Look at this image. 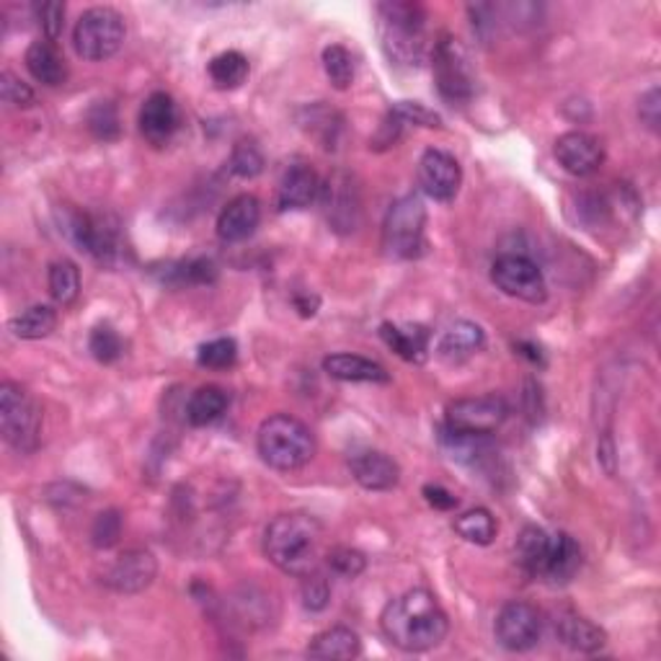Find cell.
Segmentation results:
<instances>
[{"label":"cell","instance_id":"52a82bcc","mask_svg":"<svg viewBox=\"0 0 661 661\" xmlns=\"http://www.w3.org/2000/svg\"><path fill=\"white\" fill-rule=\"evenodd\" d=\"M127 36L124 19L109 6L88 9L73 29L75 52L88 63H104L122 50Z\"/></svg>","mask_w":661,"mask_h":661},{"label":"cell","instance_id":"1f68e13d","mask_svg":"<svg viewBox=\"0 0 661 661\" xmlns=\"http://www.w3.org/2000/svg\"><path fill=\"white\" fill-rule=\"evenodd\" d=\"M47 284H50V295L57 305H73L80 295L78 267H75L73 261H67V259L55 261V264L50 267Z\"/></svg>","mask_w":661,"mask_h":661},{"label":"cell","instance_id":"4316f807","mask_svg":"<svg viewBox=\"0 0 661 661\" xmlns=\"http://www.w3.org/2000/svg\"><path fill=\"white\" fill-rule=\"evenodd\" d=\"M362 653V641L355 630L349 628H328L318 633L307 646V657L336 661V659H357Z\"/></svg>","mask_w":661,"mask_h":661},{"label":"cell","instance_id":"2e32d148","mask_svg":"<svg viewBox=\"0 0 661 661\" xmlns=\"http://www.w3.org/2000/svg\"><path fill=\"white\" fill-rule=\"evenodd\" d=\"M323 209H326L328 225L339 232H351L359 223V192L351 176L334 174L321 186Z\"/></svg>","mask_w":661,"mask_h":661},{"label":"cell","instance_id":"5b68a950","mask_svg":"<svg viewBox=\"0 0 661 661\" xmlns=\"http://www.w3.org/2000/svg\"><path fill=\"white\" fill-rule=\"evenodd\" d=\"M257 447L269 468L288 473L313 460L315 437L300 419L290 413H274L259 426Z\"/></svg>","mask_w":661,"mask_h":661},{"label":"cell","instance_id":"484cf974","mask_svg":"<svg viewBox=\"0 0 661 661\" xmlns=\"http://www.w3.org/2000/svg\"><path fill=\"white\" fill-rule=\"evenodd\" d=\"M380 336L405 362H424L426 351H430V330L424 326H393V323H382Z\"/></svg>","mask_w":661,"mask_h":661},{"label":"cell","instance_id":"7dc6e473","mask_svg":"<svg viewBox=\"0 0 661 661\" xmlns=\"http://www.w3.org/2000/svg\"><path fill=\"white\" fill-rule=\"evenodd\" d=\"M424 499L430 501L434 509H442V512H449V509L457 507V499L453 494L447 491V488L442 486H424Z\"/></svg>","mask_w":661,"mask_h":661},{"label":"cell","instance_id":"f1b7e54d","mask_svg":"<svg viewBox=\"0 0 661 661\" xmlns=\"http://www.w3.org/2000/svg\"><path fill=\"white\" fill-rule=\"evenodd\" d=\"M225 409H228V393L217 386H202L186 403V419L192 426H207L217 422Z\"/></svg>","mask_w":661,"mask_h":661},{"label":"cell","instance_id":"4dcf8cb0","mask_svg":"<svg viewBox=\"0 0 661 661\" xmlns=\"http://www.w3.org/2000/svg\"><path fill=\"white\" fill-rule=\"evenodd\" d=\"M57 328V313L50 305H32L24 313H19L11 321V330L17 339L24 342H36L47 339L52 330Z\"/></svg>","mask_w":661,"mask_h":661},{"label":"cell","instance_id":"ee69618b","mask_svg":"<svg viewBox=\"0 0 661 661\" xmlns=\"http://www.w3.org/2000/svg\"><path fill=\"white\" fill-rule=\"evenodd\" d=\"M0 96H3L6 104H11V107H19V109H26L34 104L32 88H29L24 80H19L11 71L0 73Z\"/></svg>","mask_w":661,"mask_h":661},{"label":"cell","instance_id":"74e56055","mask_svg":"<svg viewBox=\"0 0 661 661\" xmlns=\"http://www.w3.org/2000/svg\"><path fill=\"white\" fill-rule=\"evenodd\" d=\"M238 359V347L232 339H213L202 344L197 351V362L207 370H228L236 365Z\"/></svg>","mask_w":661,"mask_h":661},{"label":"cell","instance_id":"ab89813d","mask_svg":"<svg viewBox=\"0 0 661 661\" xmlns=\"http://www.w3.org/2000/svg\"><path fill=\"white\" fill-rule=\"evenodd\" d=\"M119 538H122V514L117 509H107V512L96 514L94 528H91V540L96 548H107L117 545Z\"/></svg>","mask_w":661,"mask_h":661},{"label":"cell","instance_id":"836d02e7","mask_svg":"<svg viewBox=\"0 0 661 661\" xmlns=\"http://www.w3.org/2000/svg\"><path fill=\"white\" fill-rule=\"evenodd\" d=\"M323 71H326L328 80L334 83V88L339 91H347L355 80V59H351V52L342 44H328L323 50Z\"/></svg>","mask_w":661,"mask_h":661},{"label":"cell","instance_id":"cb8c5ba5","mask_svg":"<svg viewBox=\"0 0 661 661\" xmlns=\"http://www.w3.org/2000/svg\"><path fill=\"white\" fill-rule=\"evenodd\" d=\"M26 67L32 73L34 80H40L42 86L57 88L67 80V65L63 52L55 47V42L40 40L32 42L26 50Z\"/></svg>","mask_w":661,"mask_h":661},{"label":"cell","instance_id":"9a60e30c","mask_svg":"<svg viewBox=\"0 0 661 661\" xmlns=\"http://www.w3.org/2000/svg\"><path fill=\"white\" fill-rule=\"evenodd\" d=\"M555 158L571 176H592L605 163V148L589 132H566L555 140Z\"/></svg>","mask_w":661,"mask_h":661},{"label":"cell","instance_id":"3957f363","mask_svg":"<svg viewBox=\"0 0 661 661\" xmlns=\"http://www.w3.org/2000/svg\"><path fill=\"white\" fill-rule=\"evenodd\" d=\"M378 34L390 63L416 67L430 55L426 11L419 3L388 0L378 6Z\"/></svg>","mask_w":661,"mask_h":661},{"label":"cell","instance_id":"5bb4252c","mask_svg":"<svg viewBox=\"0 0 661 661\" xmlns=\"http://www.w3.org/2000/svg\"><path fill=\"white\" fill-rule=\"evenodd\" d=\"M419 186L434 202H453L463 186V169L457 158L440 148L424 150L419 161Z\"/></svg>","mask_w":661,"mask_h":661},{"label":"cell","instance_id":"83f0119b","mask_svg":"<svg viewBox=\"0 0 661 661\" xmlns=\"http://www.w3.org/2000/svg\"><path fill=\"white\" fill-rule=\"evenodd\" d=\"M300 124H303L323 148L334 150L336 142H339L344 119L339 111L323 107V104H313V107H305L300 111Z\"/></svg>","mask_w":661,"mask_h":661},{"label":"cell","instance_id":"7a4b0ae2","mask_svg":"<svg viewBox=\"0 0 661 661\" xmlns=\"http://www.w3.org/2000/svg\"><path fill=\"white\" fill-rule=\"evenodd\" d=\"M264 553L277 568L290 576H307L318 571L323 555V528L311 514H280L264 532Z\"/></svg>","mask_w":661,"mask_h":661},{"label":"cell","instance_id":"8fae6325","mask_svg":"<svg viewBox=\"0 0 661 661\" xmlns=\"http://www.w3.org/2000/svg\"><path fill=\"white\" fill-rule=\"evenodd\" d=\"M491 280L505 295L524 300V303H543L548 297L545 277L535 261L522 257V253H505L494 261Z\"/></svg>","mask_w":661,"mask_h":661},{"label":"cell","instance_id":"7c38bea8","mask_svg":"<svg viewBox=\"0 0 661 661\" xmlns=\"http://www.w3.org/2000/svg\"><path fill=\"white\" fill-rule=\"evenodd\" d=\"M509 405L499 395L463 398V401L449 403L445 430L457 434H478V437H491L501 424L507 422Z\"/></svg>","mask_w":661,"mask_h":661},{"label":"cell","instance_id":"7402d4cb","mask_svg":"<svg viewBox=\"0 0 661 661\" xmlns=\"http://www.w3.org/2000/svg\"><path fill=\"white\" fill-rule=\"evenodd\" d=\"M553 630L555 636H559V641L574 651L592 653V651H599L607 643V636L603 628L584 618V615L571 610H561L555 615Z\"/></svg>","mask_w":661,"mask_h":661},{"label":"cell","instance_id":"603a6c76","mask_svg":"<svg viewBox=\"0 0 661 661\" xmlns=\"http://www.w3.org/2000/svg\"><path fill=\"white\" fill-rule=\"evenodd\" d=\"M486 344V334L478 323L457 321L449 326L437 344V355L442 362L460 365L473 355H478Z\"/></svg>","mask_w":661,"mask_h":661},{"label":"cell","instance_id":"e0dca14e","mask_svg":"<svg viewBox=\"0 0 661 661\" xmlns=\"http://www.w3.org/2000/svg\"><path fill=\"white\" fill-rule=\"evenodd\" d=\"M155 576H158L155 555L134 548V551H124L115 563H111L107 584L115 592H119V595H140V592H145L150 584L155 582Z\"/></svg>","mask_w":661,"mask_h":661},{"label":"cell","instance_id":"d590c367","mask_svg":"<svg viewBox=\"0 0 661 661\" xmlns=\"http://www.w3.org/2000/svg\"><path fill=\"white\" fill-rule=\"evenodd\" d=\"M230 171L238 178H257L264 171V153H261L257 140L243 138L236 142L230 153Z\"/></svg>","mask_w":661,"mask_h":661},{"label":"cell","instance_id":"e575fe53","mask_svg":"<svg viewBox=\"0 0 661 661\" xmlns=\"http://www.w3.org/2000/svg\"><path fill=\"white\" fill-rule=\"evenodd\" d=\"M86 124L96 140L115 142L122 134V124H119L117 107L111 101H96L86 115Z\"/></svg>","mask_w":661,"mask_h":661},{"label":"cell","instance_id":"8992f818","mask_svg":"<svg viewBox=\"0 0 661 661\" xmlns=\"http://www.w3.org/2000/svg\"><path fill=\"white\" fill-rule=\"evenodd\" d=\"M426 232V207L422 197L405 194L390 205L386 223H382V248L390 259H419L424 253Z\"/></svg>","mask_w":661,"mask_h":661},{"label":"cell","instance_id":"f6af8a7d","mask_svg":"<svg viewBox=\"0 0 661 661\" xmlns=\"http://www.w3.org/2000/svg\"><path fill=\"white\" fill-rule=\"evenodd\" d=\"M328 599H330V587H328L326 578L318 574V571H313V574L303 576V605H305V610L321 613L323 607L328 605Z\"/></svg>","mask_w":661,"mask_h":661},{"label":"cell","instance_id":"30bf717a","mask_svg":"<svg viewBox=\"0 0 661 661\" xmlns=\"http://www.w3.org/2000/svg\"><path fill=\"white\" fill-rule=\"evenodd\" d=\"M67 238L73 240L80 251L94 257L101 264H117L122 259V238H119V225L109 217H94L78 209H67L63 220Z\"/></svg>","mask_w":661,"mask_h":661},{"label":"cell","instance_id":"277c9868","mask_svg":"<svg viewBox=\"0 0 661 661\" xmlns=\"http://www.w3.org/2000/svg\"><path fill=\"white\" fill-rule=\"evenodd\" d=\"M517 563L532 578L545 584H566L582 566V551L566 532L528 528L517 540Z\"/></svg>","mask_w":661,"mask_h":661},{"label":"cell","instance_id":"ba28073f","mask_svg":"<svg viewBox=\"0 0 661 661\" xmlns=\"http://www.w3.org/2000/svg\"><path fill=\"white\" fill-rule=\"evenodd\" d=\"M42 413L34 398L17 382L0 386V432L19 453H34L40 447Z\"/></svg>","mask_w":661,"mask_h":661},{"label":"cell","instance_id":"4fadbf2b","mask_svg":"<svg viewBox=\"0 0 661 661\" xmlns=\"http://www.w3.org/2000/svg\"><path fill=\"white\" fill-rule=\"evenodd\" d=\"M496 641L509 651H530L543 636V615L530 603H507L496 615Z\"/></svg>","mask_w":661,"mask_h":661},{"label":"cell","instance_id":"8d00e7d4","mask_svg":"<svg viewBox=\"0 0 661 661\" xmlns=\"http://www.w3.org/2000/svg\"><path fill=\"white\" fill-rule=\"evenodd\" d=\"M88 349H91V355L99 359L101 365H111L124 355V342L109 323H101V326H96L91 336H88Z\"/></svg>","mask_w":661,"mask_h":661},{"label":"cell","instance_id":"ac0fdd59","mask_svg":"<svg viewBox=\"0 0 661 661\" xmlns=\"http://www.w3.org/2000/svg\"><path fill=\"white\" fill-rule=\"evenodd\" d=\"M140 132L150 145H165L178 130V107L165 91L150 94L140 109Z\"/></svg>","mask_w":661,"mask_h":661},{"label":"cell","instance_id":"bcb514c9","mask_svg":"<svg viewBox=\"0 0 661 661\" xmlns=\"http://www.w3.org/2000/svg\"><path fill=\"white\" fill-rule=\"evenodd\" d=\"M641 122L649 127V130H659V117H661V99H659V88H651L649 94L641 99Z\"/></svg>","mask_w":661,"mask_h":661},{"label":"cell","instance_id":"c3c4849f","mask_svg":"<svg viewBox=\"0 0 661 661\" xmlns=\"http://www.w3.org/2000/svg\"><path fill=\"white\" fill-rule=\"evenodd\" d=\"M517 349H524L522 355H524V357H530V362H540V349L532 347V344H522V342H520V344H517Z\"/></svg>","mask_w":661,"mask_h":661},{"label":"cell","instance_id":"7bdbcfd3","mask_svg":"<svg viewBox=\"0 0 661 661\" xmlns=\"http://www.w3.org/2000/svg\"><path fill=\"white\" fill-rule=\"evenodd\" d=\"M393 115L401 119L403 124H416V127H442V119L437 111L426 109L419 101H398L393 104Z\"/></svg>","mask_w":661,"mask_h":661},{"label":"cell","instance_id":"d4e9b609","mask_svg":"<svg viewBox=\"0 0 661 661\" xmlns=\"http://www.w3.org/2000/svg\"><path fill=\"white\" fill-rule=\"evenodd\" d=\"M323 370L330 375L334 380H344V382H390V372L386 367L372 362V359L359 357V355H330L323 359Z\"/></svg>","mask_w":661,"mask_h":661},{"label":"cell","instance_id":"6da1fadb","mask_svg":"<svg viewBox=\"0 0 661 661\" xmlns=\"http://www.w3.org/2000/svg\"><path fill=\"white\" fill-rule=\"evenodd\" d=\"M380 628L398 649L419 653L437 649L449 633L447 613L426 589H409L390 599L380 615Z\"/></svg>","mask_w":661,"mask_h":661},{"label":"cell","instance_id":"d6a6232c","mask_svg":"<svg viewBox=\"0 0 661 661\" xmlns=\"http://www.w3.org/2000/svg\"><path fill=\"white\" fill-rule=\"evenodd\" d=\"M455 532L473 545H488L496 538V522L488 509L478 507L457 517Z\"/></svg>","mask_w":661,"mask_h":661},{"label":"cell","instance_id":"9c48e42d","mask_svg":"<svg viewBox=\"0 0 661 661\" xmlns=\"http://www.w3.org/2000/svg\"><path fill=\"white\" fill-rule=\"evenodd\" d=\"M432 71L442 99L449 104H465L476 94V75H473L468 52L453 36H442L432 50Z\"/></svg>","mask_w":661,"mask_h":661},{"label":"cell","instance_id":"f35d334b","mask_svg":"<svg viewBox=\"0 0 661 661\" xmlns=\"http://www.w3.org/2000/svg\"><path fill=\"white\" fill-rule=\"evenodd\" d=\"M217 280V269L209 259H189L171 269L174 284H213Z\"/></svg>","mask_w":661,"mask_h":661},{"label":"cell","instance_id":"d6986e66","mask_svg":"<svg viewBox=\"0 0 661 661\" xmlns=\"http://www.w3.org/2000/svg\"><path fill=\"white\" fill-rule=\"evenodd\" d=\"M351 476L367 491H390L401 480V468L393 457L380 453V449H362L349 457Z\"/></svg>","mask_w":661,"mask_h":661},{"label":"cell","instance_id":"f546056e","mask_svg":"<svg viewBox=\"0 0 661 661\" xmlns=\"http://www.w3.org/2000/svg\"><path fill=\"white\" fill-rule=\"evenodd\" d=\"M209 78L220 91H232V88L243 86L248 73H251V65H248V57L243 52L238 50H228L220 52V55L213 57V63H209Z\"/></svg>","mask_w":661,"mask_h":661},{"label":"cell","instance_id":"60d3db41","mask_svg":"<svg viewBox=\"0 0 661 661\" xmlns=\"http://www.w3.org/2000/svg\"><path fill=\"white\" fill-rule=\"evenodd\" d=\"M326 563L336 576L344 578H357L367 566L365 555L355 551V548H334V551H328Z\"/></svg>","mask_w":661,"mask_h":661},{"label":"cell","instance_id":"ffe728a7","mask_svg":"<svg viewBox=\"0 0 661 661\" xmlns=\"http://www.w3.org/2000/svg\"><path fill=\"white\" fill-rule=\"evenodd\" d=\"M323 182L315 174L313 165L305 161H295L288 165L282 174L280 189H277V205L280 209H305L321 197Z\"/></svg>","mask_w":661,"mask_h":661},{"label":"cell","instance_id":"b9f144b4","mask_svg":"<svg viewBox=\"0 0 661 661\" xmlns=\"http://www.w3.org/2000/svg\"><path fill=\"white\" fill-rule=\"evenodd\" d=\"M36 21H40L44 36L50 42H55L59 34H63L65 26V3L59 0H44V3L36 6Z\"/></svg>","mask_w":661,"mask_h":661},{"label":"cell","instance_id":"44dd1931","mask_svg":"<svg viewBox=\"0 0 661 661\" xmlns=\"http://www.w3.org/2000/svg\"><path fill=\"white\" fill-rule=\"evenodd\" d=\"M261 223V205L253 194H238L228 205L223 207L217 217V236L225 243H240V240L251 238L253 230Z\"/></svg>","mask_w":661,"mask_h":661}]
</instances>
